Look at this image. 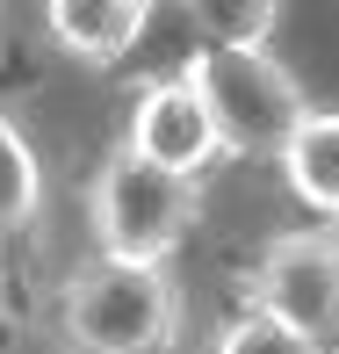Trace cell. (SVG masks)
Returning a JSON list of instances; mask_svg holds the SVG:
<instances>
[{
  "mask_svg": "<svg viewBox=\"0 0 339 354\" xmlns=\"http://www.w3.org/2000/svg\"><path fill=\"white\" fill-rule=\"evenodd\" d=\"M123 145H130V152H144L152 167L202 174L209 159L224 152V138H217V123H209V102H202L195 73H188V80H152V87L137 94V109H130Z\"/></svg>",
  "mask_w": 339,
  "mask_h": 354,
  "instance_id": "5b68a950",
  "label": "cell"
},
{
  "mask_svg": "<svg viewBox=\"0 0 339 354\" xmlns=\"http://www.w3.org/2000/svg\"><path fill=\"white\" fill-rule=\"evenodd\" d=\"M144 15H152V0H43V22H51L58 51L87 58V66L130 58L144 37Z\"/></svg>",
  "mask_w": 339,
  "mask_h": 354,
  "instance_id": "8992f818",
  "label": "cell"
},
{
  "mask_svg": "<svg viewBox=\"0 0 339 354\" xmlns=\"http://www.w3.org/2000/svg\"><path fill=\"white\" fill-rule=\"evenodd\" d=\"M195 87H202L209 123H217V138H224L231 159H282L289 138L311 116L303 87L289 80V66L267 58V44L260 51H202Z\"/></svg>",
  "mask_w": 339,
  "mask_h": 354,
  "instance_id": "3957f363",
  "label": "cell"
},
{
  "mask_svg": "<svg viewBox=\"0 0 339 354\" xmlns=\"http://www.w3.org/2000/svg\"><path fill=\"white\" fill-rule=\"evenodd\" d=\"M173 282L144 261H87L58 297V326L79 354H159L173 340Z\"/></svg>",
  "mask_w": 339,
  "mask_h": 354,
  "instance_id": "7a4b0ae2",
  "label": "cell"
},
{
  "mask_svg": "<svg viewBox=\"0 0 339 354\" xmlns=\"http://www.w3.org/2000/svg\"><path fill=\"white\" fill-rule=\"evenodd\" d=\"M87 210H94V239H101L108 261L166 268L173 246H181V239L195 232V217H202V188H195V174L152 167L144 152L116 145V152L94 167Z\"/></svg>",
  "mask_w": 339,
  "mask_h": 354,
  "instance_id": "6da1fadb",
  "label": "cell"
},
{
  "mask_svg": "<svg viewBox=\"0 0 339 354\" xmlns=\"http://www.w3.org/2000/svg\"><path fill=\"white\" fill-rule=\"evenodd\" d=\"M0 318H8V268H0Z\"/></svg>",
  "mask_w": 339,
  "mask_h": 354,
  "instance_id": "8fae6325",
  "label": "cell"
},
{
  "mask_svg": "<svg viewBox=\"0 0 339 354\" xmlns=\"http://www.w3.org/2000/svg\"><path fill=\"white\" fill-rule=\"evenodd\" d=\"M181 15L195 22L202 51H260L274 37L282 0H181Z\"/></svg>",
  "mask_w": 339,
  "mask_h": 354,
  "instance_id": "9c48e42d",
  "label": "cell"
},
{
  "mask_svg": "<svg viewBox=\"0 0 339 354\" xmlns=\"http://www.w3.org/2000/svg\"><path fill=\"white\" fill-rule=\"evenodd\" d=\"M217 354H325L318 340H303L296 326H282L274 311H238L231 326H224V340H217Z\"/></svg>",
  "mask_w": 339,
  "mask_h": 354,
  "instance_id": "30bf717a",
  "label": "cell"
},
{
  "mask_svg": "<svg viewBox=\"0 0 339 354\" xmlns=\"http://www.w3.org/2000/svg\"><path fill=\"white\" fill-rule=\"evenodd\" d=\"M43 210V167L37 145L22 138V123L0 116V239H22Z\"/></svg>",
  "mask_w": 339,
  "mask_h": 354,
  "instance_id": "ba28073f",
  "label": "cell"
},
{
  "mask_svg": "<svg viewBox=\"0 0 339 354\" xmlns=\"http://www.w3.org/2000/svg\"><path fill=\"white\" fill-rule=\"evenodd\" d=\"M253 304L296 326L303 340L332 347L339 340V232H289L274 239L253 268Z\"/></svg>",
  "mask_w": 339,
  "mask_h": 354,
  "instance_id": "277c9868",
  "label": "cell"
},
{
  "mask_svg": "<svg viewBox=\"0 0 339 354\" xmlns=\"http://www.w3.org/2000/svg\"><path fill=\"white\" fill-rule=\"evenodd\" d=\"M282 181L303 210H318L339 232V109H311L303 116V131L282 152Z\"/></svg>",
  "mask_w": 339,
  "mask_h": 354,
  "instance_id": "52a82bcc",
  "label": "cell"
}]
</instances>
